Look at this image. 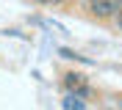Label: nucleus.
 Wrapping results in <instances>:
<instances>
[{
  "label": "nucleus",
  "mask_w": 122,
  "mask_h": 110,
  "mask_svg": "<svg viewBox=\"0 0 122 110\" xmlns=\"http://www.w3.org/2000/svg\"><path fill=\"white\" fill-rule=\"evenodd\" d=\"M64 85H67L69 94H75V96H89L92 94L89 80H86V74H81V72H67L64 74Z\"/></svg>",
  "instance_id": "1"
},
{
  "label": "nucleus",
  "mask_w": 122,
  "mask_h": 110,
  "mask_svg": "<svg viewBox=\"0 0 122 110\" xmlns=\"http://www.w3.org/2000/svg\"><path fill=\"white\" fill-rule=\"evenodd\" d=\"M86 6H89V11L94 17H114L117 11H119V6H122V0H86Z\"/></svg>",
  "instance_id": "2"
},
{
  "label": "nucleus",
  "mask_w": 122,
  "mask_h": 110,
  "mask_svg": "<svg viewBox=\"0 0 122 110\" xmlns=\"http://www.w3.org/2000/svg\"><path fill=\"white\" fill-rule=\"evenodd\" d=\"M64 107H78V110H81V107H83V102H78V96L69 94L67 99H64Z\"/></svg>",
  "instance_id": "3"
},
{
  "label": "nucleus",
  "mask_w": 122,
  "mask_h": 110,
  "mask_svg": "<svg viewBox=\"0 0 122 110\" xmlns=\"http://www.w3.org/2000/svg\"><path fill=\"white\" fill-rule=\"evenodd\" d=\"M39 3H45V6H61L64 0H39Z\"/></svg>",
  "instance_id": "4"
},
{
  "label": "nucleus",
  "mask_w": 122,
  "mask_h": 110,
  "mask_svg": "<svg viewBox=\"0 0 122 110\" xmlns=\"http://www.w3.org/2000/svg\"><path fill=\"white\" fill-rule=\"evenodd\" d=\"M117 22L122 25V6H119V11H117Z\"/></svg>",
  "instance_id": "5"
}]
</instances>
